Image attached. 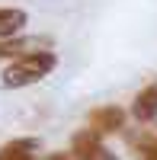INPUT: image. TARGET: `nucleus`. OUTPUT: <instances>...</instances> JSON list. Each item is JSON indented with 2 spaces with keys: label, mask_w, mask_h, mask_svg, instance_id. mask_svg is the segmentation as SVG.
Listing matches in <instances>:
<instances>
[{
  "label": "nucleus",
  "mask_w": 157,
  "mask_h": 160,
  "mask_svg": "<svg viewBox=\"0 0 157 160\" xmlns=\"http://www.w3.org/2000/svg\"><path fill=\"white\" fill-rule=\"evenodd\" d=\"M51 48V38L48 35H16V38H7L0 42V58H26V55H35V51H48Z\"/></svg>",
  "instance_id": "nucleus-3"
},
{
  "label": "nucleus",
  "mask_w": 157,
  "mask_h": 160,
  "mask_svg": "<svg viewBox=\"0 0 157 160\" xmlns=\"http://www.w3.org/2000/svg\"><path fill=\"white\" fill-rule=\"evenodd\" d=\"M55 51H35V55H26V58H16L7 64L3 71V87L10 90H19V87H32L38 80H45L51 71H55Z\"/></svg>",
  "instance_id": "nucleus-1"
},
{
  "label": "nucleus",
  "mask_w": 157,
  "mask_h": 160,
  "mask_svg": "<svg viewBox=\"0 0 157 160\" xmlns=\"http://www.w3.org/2000/svg\"><path fill=\"white\" fill-rule=\"evenodd\" d=\"M71 154H74L77 160H115V157L109 154V148L103 144V138L96 135V131H90V128H84V131H77V135H74Z\"/></svg>",
  "instance_id": "nucleus-2"
},
{
  "label": "nucleus",
  "mask_w": 157,
  "mask_h": 160,
  "mask_svg": "<svg viewBox=\"0 0 157 160\" xmlns=\"http://www.w3.org/2000/svg\"><path fill=\"white\" fill-rule=\"evenodd\" d=\"M87 125L90 131H96V135H112V131H122L125 128V112L119 109V106H99V109L90 112L87 118Z\"/></svg>",
  "instance_id": "nucleus-4"
},
{
  "label": "nucleus",
  "mask_w": 157,
  "mask_h": 160,
  "mask_svg": "<svg viewBox=\"0 0 157 160\" xmlns=\"http://www.w3.org/2000/svg\"><path fill=\"white\" fill-rule=\"evenodd\" d=\"M26 26V10L19 7H0V38H16L19 29Z\"/></svg>",
  "instance_id": "nucleus-6"
},
{
  "label": "nucleus",
  "mask_w": 157,
  "mask_h": 160,
  "mask_svg": "<svg viewBox=\"0 0 157 160\" xmlns=\"http://www.w3.org/2000/svg\"><path fill=\"white\" fill-rule=\"evenodd\" d=\"M132 112H135L138 122H151V118H157V83H148V87L135 96Z\"/></svg>",
  "instance_id": "nucleus-5"
},
{
  "label": "nucleus",
  "mask_w": 157,
  "mask_h": 160,
  "mask_svg": "<svg viewBox=\"0 0 157 160\" xmlns=\"http://www.w3.org/2000/svg\"><path fill=\"white\" fill-rule=\"evenodd\" d=\"M35 148H38V141L16 138V141H10V144L0 148V160H35Z\"/></svg>",
  "instance_id": "nucleus-7"
},
{
  "label": "nucleus",
  "mask_w": 157,
  "mask_h": 160,
  "mask_svg": "<svg viewBox=\"0 0 157 160\" xmlns=\"http://www.w3.org/2000/svg\"><path fill=\"white\" fill-rule=\"evenodd\" d=\"M144 160H157V141L151 144V148H144Z\"/></svg>",
  "instance_id": "nucleus-8"
},
{
  "label": "nucleus",
  "mask_w": 157,
  "mask_h": 160,
  "mask_svg": "<svg viewBox=\"0 0 157 160\" xmlns=\"http://www.w3.org/2000/svg\"><path fill=\"white\" fill-rule=\"evenodd\" d=\"M48 160H77V157H74V154H51Z\"/></svg>",
  "instance_id": "nucleus-9"
}]
</instances>
